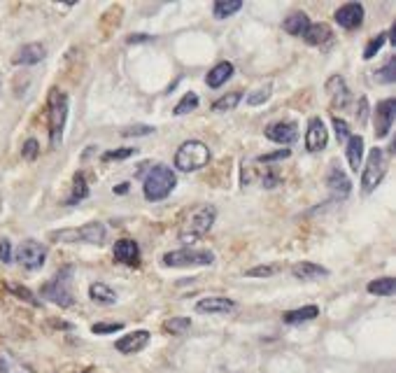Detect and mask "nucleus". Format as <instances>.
Listing matches in <instances>:
<instances>
[{"label": "nucleus", "instance_id": "nucleus-39", "mask_svg": "<svg viewBox=\"0 0 396 373\" xmlns=\"http://www.w3.org/2000/svg\"><path fill=\"white\" fill-rule=\"evenodd\" d=\"M278 273V266H254L245 271L247 278H271V275Z\"/></svg>", "mask_w": 396, "mask_h": 373}, {"label": "nucleus", "instance_id": "nucleus-1", "mask_svg": "<svg viewBox=\"0 0 396 373\" xmlns=\"http://www.w3.org/2000/svg\"><path fill=\"white\" fill-rule=\"evenodd\" d=\"M215 219H217V208L215 205H200L198 210L191 212L187 222L182 224L180 241L185 243V245H194L196 241H200L203 236L210 234Z\"/></svg>", "mask_w": 396, "mask_h": 373}, {"label": "nucleus", "instance_id": "nucleus-36", "mask_svg": "<svg viewBox=\"0 0 396 373\" xmlns=\"http://www.w3.org/2000/svg\"><path fill=\"white\" fill-rule=\"evenodd\" d=\"M10 292H12V294H17V296H19L21 301L30 303V305H40L38 299L33 296V292H28L26 287H21V285H10Z\"/></svg>", "mask_w": 396, "mask_h": 373}, {"label": "nucleus", "instance_id": "nucleus-37", "mask_svg": "<svg viewBox=\"0 0 396 373\" xmlns=\"http://www.w3.org/2000/svg\"><path fill=\"white\" fill-rule=\"evenodd\" d=\"M38 152H40L38 140H35V138H28L26 143H23V148H21V157L26 159V161H33V159L38 157Z\"/></svg>", "mask_w": 396, "mask_h": 373}, {"label": "nucleus", "instance_id": "nucleus-34", "mask_svg": "<svg viewBox=\"0 0 396 373\" xmlns=\"http://www.w3.org/2000/svg\"><path fill=\"white\" fill-rule=\"evenodd\" d=\"M385 40H387V33H380V35H375V38L371 40L368 45H366V50H364V59H366V61H371V59H373L375 54L380 52V47L385 45Z\"/></svg>", "mask_w": 396, "mask_h": 373}, {"label": "nucleus", "instance_id": "nucleus-14", "mask_svg": "<svg viewBox=\"0 0 396 373\" xmlns=\"http://www.w3.org/2000/svg\"><path fill=\"white\" fill-rule=\"evenodd\" d=\"M266 138L278 145H291L298 138V126L294 121H275L266 128Z\"/></svg>", "mask_w": 396, "mask_h": 373}, {"label": "nucleus", "instance_id": "nucleus-23", "mask_svg": "<svg viewBox=\"0 0 396 373\" xmlns=\"http://www.w3.org/2000/svg\"><path fill=\"white\" fill-rule=\"evenodd\" d=\"M308 26H310V19L306 12H294V14H289L282 23V28L287 30L289 35H296V38H301L308 30Z\"/></svg>", "mask_w": 396, "mask_h": 373}, {"label": "nucleus", "instance_id": "nucleus-50", "mask_svg": "<svg viewBox=\"0 0 396 373\" xmlns=\"http://www.w3.org/2000/svg\"><path fill=\"white\" fill-rule=\"evenodd\" d=\"M84 373H87V371H84Z\"/></svg>", "mask_w": 396, "mask_h": 373}, {"label": "nucleus", "instance_id": "nucleus-46", "mask_svg": "<svg viewBox=\"0 0 396 373\" xmlns=\"http://www.w3.org/2000/svg\"><path fill=\"white\" fill-rule=\"evenodd\" d=\"M152 38L149 35H145V33H138V35H133V38H129V45H133V42H149Z\"/></svg>", "mask_w": 396, "mask_h": 373}, {"label": "nucleus", "instance_id": "nucleus-28", "mask_svg": "<svg viewBox=\"0 0 396 373\" xmlns=\"http://www.w3.org/2000/svg\"><path fill=\"white\" fill-rule=\"evenodd\" d=\"M242 101V94L240 91H233V94H227L222 96V99H217L215 103H212V110L215 112H231V110L238 108V103Z\"/></svg>", "mask_w": 396, "mask_h": 373}, {"label": "nucleus", "instance_id": "nucleus-4", "mask_svg": "<svg viewBox=\"0 0 396 373\" xmlns=\"http://www.w3.org/2000/svg\"><path fill=\"white\" fill-rule=\"evenodd\" d=\"M40 294L47 299V301L61 305V308H70L72 305V268L65 266L54 275L47 285H42Z\"/></svg>", "mask_w": 396, "mask_h": 373}, {"label": "nucleus", "instance_id": "nucleus-20", "mask_svg": "<svg viewBox=\"0 0 396 373\" xmlns=\"http://www.w3.org/2000/svg\"><path fill=\"white\" fill-rule=\"evenodd\" d=\"M291 275L298 278V280H320V278H326L329 268L320 266V264H313V261H301V264L291 266Z\"/></svg>", "mask_w": 396, "mask_h": 373}, {"label": "nucleus", "instance_id": "nucleus-32", "mask_svg": "<svg viewBox=\"0 0 396 373\" xmlns=\"http://www.w3.org/2000/svg\"><path fill=\"white\" fill-rule=\"evenodd\" d=\"M273 96V87L271 84H266V87H259V89H254V91H249L247 94V105H252V108H257V105H264V103L271 99Z\"/></svg>", "mask_w": 396, "mask_h": 373}, {"label": "nucleus", "instance_id": "nucleus-24", "mask_svg": "<svg viewBox=\"0 0 396 373\" xmlns=\"http://www.w3.org/2000/svg\"><path fill=\"white\" fill-rule=\"evenodd\" d=\"M89 296H91V301L103 303V305L117 303V292L110 290V287L103 285V283H94V285H91V287H89Z\"/></svg>", "mask_w": 396, "mask_h": 373}, {"label": "nucleus", "instance_id": "nucleus-43", "mask_svg": "<svg viewBox=\"0 0 396 373\" xmlns=\"http://www.w3.org/2000/svg\"><path fill=\"white\" fill-rule=\"evenodd\" d=\"M345 89V82H343V77H331V79H329V82H326V91H329V94H331V96H336V94H340V91H343Z\"/></svg>", "mask_w": 396, "mask_h": 373}, {"label": "nucleus", "instance_id": "nucleus-33", "mask_svg": "<svg viewBox=\"0 0 396 373\" xmlns=\"http://www.w3.org/2000/svg\"><path fill=\"white\" fill-rule=\"evenodd\" d=\"M394 77H396V59L387 61V65H382V68L375 72V79L382 84H392Z\"/></svg>", "mask_w": 396, "mask_h": 373}, {"label": "nucleus", "instance_id": "nucleus-11", "mask_svg": "<svg viewBox=\"0 0 396 373\" xmlns=\"http://www.w3.org/2000/svg\"><path fill=\"white\" fill-rule=\"evenodd\" d=\"M333 19L340 28L345 30H355L364 23V5L359 3H345L343 8L336 10V14H333Z\"/></svg>", "mask_w": 396, "mask_h": 373}, {"label": "nucleus", "instance_id": "nucleus-47", "mask_svg": "<svg viewBox=\"0 0 396 373\" xmlns=\"http://www.w3.org/2000/svg\"><path fill=\"white\" fill-rule=\"evenodd\" d=\"M387 40L392 42V45H396V21L392 23V28H389V33H387Z\"/></svg>", "mask_w": 396, "mask_h": 373}, {"label": "nucleus", "instance_id": "nucleus-16", "mask_svg": "<svg viewBox=\"0 0 396 373\" xmlns=\"http://www.w3.org/2000/svg\"><path fill=\"white\" fill-rule=\"evenodd\" d=\"M236 308V301H231L227 296H208L200 299L196 303V310L203 315H227Z\"/></svg>", "mask_w": 396, "mask_h": 373}, {"label": "nucleus", "instance_id": "nucleus-12", "mask_svg": "<svg viewBox=\"0 0 396 373\" xmlns=\"http://www.w3.org/2000/svg\"><path fill=\"white\" fill-rule=\"evenodd\" d=\"M112 256H114V261H119V264H124V266H138L140 264V248L133 238H121V241L114 243Z\"/></svg>", "mask_w": 396, "mask_h": 373}, {"label": "nucleus", "instance_id": "nucleus-49", "mask_svg": "<svg viewBox=\"0 0 396 373\" xmlns=\"http://www.w3.org/2000/svg\"><path fill=\"white\" fill-rule=\"evenodd\" d=\"M0 91H3V75H0Z\"/></svg>", "mask_w": 396, "mask_h": 373}, {"label": "nucleus", "instance_id": "nucleus-35", "mask_svg": "<svg viewBox=\"0 0 396 373\" xmlns=\"http://www.w3.org/2000/svg\"><path fill=\"white\" fill-rule=\"evenodd\" d=\"M121 329H124V324H121V322H98V324H94V327H91V332L105 336V334L121 332Z\"/></svg>", "mask_w": 396, "mask_h": 373}, {"label": "nucleus", "instance_id": "nucleus-30", "mask_svg": "<svg viewBox=\"0 0 396 373\" xmlns=\"http://www.w3.org/2000/svg\"><path fill=\"white\" fill-rule=\"evenodd\" d=\"M189 327H191V320H189V317H170V320L163 322V329H166L168 334H173V336L187 334Z\"/></svg>", "mask_w": 396, "mask_h": 373}, {"label": "nucleus", "instance_id": "nucleus-10", "mask_svg": "<svg viewBox=\"0 0 396 373\" xmlns=\"http://www.w3.org/2000/svg\"><path fill=\"white\" fill-rule=\"evenodd\" d=\"M394 114H396V101L387 99L382 103H377L375 108V138H385L394 126Z\"/></svg>", "mask_w": 396, "mask_h": 373}, {"label": "nucleus", "instance_id": "nucleus-9", "mask_svg": "<svg viewBox=\"0 0 396 373\" xmlns=\"http://www.w3.org/2000/svg\"><path fill=\"white\" fill-rule=\"evenodd\" d=\"M47 259V250L45 245H40L38 241H23L19 250H17V261L26 268V271H38L45 266Z\"/></svg>", "mask_w": 396, "mask_h": 373}, {"label": "nucleus", "instance_id": "nucleus-18", "mask_svg": "<svg viewBox=\"0 0 396 373\" xmlns=\"http://www.w3.org/2000/svg\"><path fill=\"white\" fill-rule=\"evenodd\" d=\"M45 59V45L40 42H30V45H23L19 52L14 54L12 63L14 65H35Z\"/></svg>", "mask_w": 396, "mask_h": 373}, {"label": "nucleus", "instance_id": "nucleus-6", "mask_svg": "<svg viewBox=\"0 0 396 373\" xmlns=\"http://www.w3.org/2000/svg\"><path fill=\"white\" fill-rule=\"evenodd\" d=\"M65 119H68V96L61 89H52L50 94V143L59 148L63 138Z\"/></svg>", "mask_w": 396, "mask_h": 373}, {"label": "nucleus", "instance_id": "nucleus-15", "mask_svg": "<svg viewBox=\"0 0 396 373\" xmlns=\"http://www.w3.org/2000/svg\"><path fill=\"white\" fill-rule=\"evenodd\" d=\"M149 343V332H145V329H138V332L133 334H126L121 336V339L114 343V347L121 352V354H136L143 350L145 345Z\"/></svg>", "mask_w": 396, "mask_h": 373}, {"label": "nucleus", "instance_id": "nucleus-21", "mask_svg": "<svg viewBox=\"0 0 396 373\" xmlns=\"http://www.w3.org/2000/svg\"><path fill=\"white\" fill-rule=\"evenodd\" d=\"M331 35H333L331 26L324 23V21H320V23H310L308 30L303 33V40H306L308 45H313V47H320V45H324V42L331 40Z\"/></svg>", "mask_w": 396, "mask_h": 373}, {"label": "nucleus", "instance_id": "nucleus-26", "mask_svg": "<svg viewBox=\"0 0 396 373\" xmlns=\"http://www.w3.org/2000/svg\"><path fill=\"white\" fill-rule=\"evenodd\" d=\"M366 290L375 296H392L394 290H396V280L394 278H377V280H373V283L366 285Z\"/></svg>", "mask_w": 396, "mask_h": 373}, {"label": "nucleus", "instance_id": "nucleus-48", "mask_svg": "<svg viewBox=\"0 0 396 373\" xmlns=\"http://www.w3.org/2000/svg\"><path fill=\"white\" fill-rule=\"evenodd\" d=\"M0 373H8V366L3 364V359H0Z\"/></svg>", "mask_w": 396, "mask_h": 373}, {"label": "nucleus", "instance_id": "nucleus-7", "mask_svg": "<svg viewBox=\"0 0 396 373\" xmlns=\"http://www.w3.org/2000/svg\"><path fill=\"white\" fill-rule=\"evenodd\" d=\"M385 173H387V154L380 148H373L366 159V166L362 170V192L364 194L373 192V189L382 182Z\"/></svg>", "mask_w": 396, "mask_h": 373}, {"label": "nucleus", "instance_id": "nucleus-22", "mask_svg": "<svg viewBox=\"0 0 396 373\" xmlns=\"http://www.w3.org/2000/svg\"><path fill=\"white\" fill-rule=\"evenodd\" d=\"M347 148H345V157L350 168L357 173V168L362 166V159H364V138L362 136H350L347 138Z\"/></svg>", "mask_w": 396, "mask_h": 373}, {"label": "nucleus", "instance_id": "nucleus-40", "mask_svg": "<svg viewBox=\"0 0 396 373\" xmlns=\"http://www.w3.org/2000/svg\"><path fill=\"white\" fill-rule=\"evenodd\" d=\"M136 154V148H126V150H112V152H105L103 154V161H119V159H129Z\"/></svg>", "mask_w": 396, "mask_h": 373}, {"label": "nucleus", "instance_id": "nucleus-25", "mask_svg": "<svg viewBox=\"0 0 396 373\" xmlns=\"http://www.w3.org/2000/svg\"><path fill=\"white\" fill-rule=\"evenodd\" d=\"M320 315V308L317 305H303V308H296V310H289L284 313V322L287 324H298V322H310Z\"/></svg>", "mask_w": 396, "mask_h": 373}, {"label": "nucleus", "instance_id": "nucleus-17", "mask_svg": "<svg viewBox=\"0 0 396 373\" xmlns=\"http://www.w3.org/2000/svg\"><path fill=\"white\" fill-rule=\"evenodd\" d=\"M326 185H329V189H331V194L336 199H345L347 194L352 192V182L347 180V175L340 170V166H336L333 163L331 168H329V175H326Z\"/></svg>", "mask_w": 396, "mask_h": 373}, {"label": "nucleus", "instance_id": "nucleus-41", "mask_svg": "<svg viewBox=\"0 0 396 373\" xmlns=\"http://www.w3.org/2000/svg\"><path fill=\"white\" fill-rule=\"evenodd\" d=\"M149 133H154V126L140 124V126H131V128H126V131H121V136L131 138V136H149Z\"/></svg>", "mask_w": 396, "mask_h": 373}, {"label": "nucleus", "instance_id": "nucleus-13", "mask_svg": "<svg viewBox=\"0 0 396 373\" xmlns=\"http://www.w3.org/2000/svg\"><path fill=\"white\" fill-rule=\"evenodd\" d=\"M329 143V131L324 126V121L320 117H313L308 121V131H306V148L310 152H322Z\"/></svg>", "mask_w": 396, "mask_h": 373}, {"label": "nucleus", "instance_id": "nucleus-19", "mask_svg": "<svg viewBox=\"0 0 396 373\" xmlns=\"http://www.w3.org/2000/svg\"><path fill=\"white\" fill-rule=\"evenodd\" d=\"M231 75H233V63H231V61H222V63H217L215 68L205 75V84H208L210 89H219L222 84L229 82Z\"/></svg>", "mask_w": 396, "mask_h": 373}, {"label": "nucleus", "instance_id": "nucleus-38", "mask_svg": "<svg viewBox=\"0 0 396 373\" xmlns=\"http://www.w3.org/2000/svg\"><path fill=\"white\" fill-rule=\"evenodd\" d=\"M333 128H336V138H338V143H347V138L352 136V133H350V126H347V121H345V119H340V117H333Z\"/></svg>", "mask_w": 396, "mask_h": 373}, {"label": "nucleus", "instance_id": "nucleus-42", "mask_svg": "<svg viewBox=\"0 0 396 373\" xmlns=\"http://www.w3.org/2000/svg\"><path fill=\"white\" fill-rule=\"evenodd\" d=\"M291 154L289 150H278V152H271V154H264L259 157V163H273V161H282V159H287Z\"/></svg>", "mask_w": 396, "mask_h": 373}, {"label": "nucleus", "instance_id": "nucleus-45", "mask_svg": "<svg viewBox=\"0 0 396 373\" xmlns=\"http://www.w3.org/2000/svg\"><path fill=\"white\" fill-rule=\"evenodd\" d=\"M366 117H368V101L364 99H359V124H366Z\"/></svg>", "mask_w": 396, "mask_h": 373}, {"label": "nucleus", "instance_id": "nucleus-2", "mask_svg": "<svg viewBox=\"0 0 396 373\" xmlns=\"http://www.w3.org/2000/svg\"><path fill=\"white\" fill-rule=\"evenodd\" d=\"M178 185V177L170 170L168 166L163 163H156L154 168H149V173L145 175V185H143V192H145V199L147 201H163L166 196H170V192Z\"/></svg>", "mask_w": 396, "mask_h": 373}, {"label": "nucleus", "instance_id": "nucleus-29", "mask_svg": "<svg viewBox=\"0 0 396 373\" xmlns=\"http://www.w3.org/2000/svg\"><path fill=\"white\" fill-rule=\"evenodd\" d=\"M87 196H89L87 180H84V175H82V173H77V175H75V180H72V194H70L68 203H70V205H75V203H79V201H82V199H87Z\"/></svg>", "mask_w": 396, "mask_h": 373}, {"label": "nucleus", "instance_id": "nucleus-27", "mask_svg": "<svg viewBox=\"0 0 396 373\" xmlns=\"http://www.w3.org/2000/svg\"><path fill=\"white\" fill-rule=\"evenodd\" d=\"M240 10H242L240 0H219V3L212 5V14H215L217 19H227V17L236 14V12Z\"/></svg>", "mask_w": 396, "mask_h": 373}, {"label": "nucleus", "instance_id": "nucleus-8", "mask_svg": "<svg viewBox=\"0 0 396 373\" xmlns=\"http://www.w3.org/2000/svg\"><path fill=\"white\" fill-rule=\"evenodd\" d=\"M215 254L210 250H173L163 254V266L170 268H194V266H210Z\"/></svg>", "mask_w": 396, "mask_h": 373}, {"label": "nucleus", "instance_id": "nucleus-3", "mask_svg": "<svg viewBox=\"0 0 396 373\" xmlns=\"http://www.w3.org/2000/svg\"><path fill=\"white\" fill-rule=\"evenodd\" d=\"M210 163V148L200 140H187L175 152V166L182 173H196Z\"/></svg>", "mask_w": 396, "mask_h": 373}, {"label": "nucleus", "instance_id": "nucleus-31", "mask_svg": "<svg viewBox=\"0 0 396 373\" xmlns=\"http://www.w3.org/2000/svg\"><path fill=\"white\" fill-rule=\"evenodd\" d=\"M198 108V96L194 94V91H189V94H185L180 99V103L175 105L173 112L178 114V117H182V114H189V112H194V110Z\"/></svg>", "mask_w": 396, "mask_h": 373}, {"label": "nucleus", "instance_id": "nucleus-5", "mask_svg": "<svg viewBox=\"0 0 396 373\" xmlns=\"http://www.w3.org/2000/svg\"><path fill=\"white\" fill-rule=\"evenodd\" d=\"M50 238L56 243H89V245H101L105 241V224L103 222H89L77 229H61L52 231Z\"/></svg>", "mask_w": 396, "mask_h": 373}, {"label": "nucleus", "instance_id": "nucleus-44", "mask_svg": "<svg viewBox=\"0 0 396 373\" xmlns=\"http://www.w3.org/2000/svg\"><path fill=\"white\" fill-rule=\"evenodd\" d=\"M0 261H3V264H10L12 261V243L10 241H0Z\"/></svg>", "mask_w": 396, "mask_h": 373}]
</instances>
